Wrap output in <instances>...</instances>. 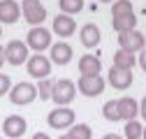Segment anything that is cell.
Instances as JSON below:
<instances>
[{"label": "cell", "mask_w": 146, "mask_h": 139, "mask_svg": "<svg viewBox=\"0 0 146 139\" xmlns=\"http://www.w3.org/2000/svg\"><path fill=\"white\" fill-rule=\"evenodd\" d=\"M74 95H77L74 81H70V79H58V81H53L51 100L56 102V107H67V104L74 100Z\"/></svg>", "instance_id": "6da1fadb"}, {"label": "cell", "mask_w": 146, "mask_h": 139, "mask_svg": "<svg viewBox=\"0 0 146 139\" xmlns=\"http://www.w3.org/2000/svg\"><path fill=\"white\" fill-rule=\"evenodd\" d=\"M51 44H53V42H51V32H49L44 26H35V28H30L28 35H26V46L33 49L35 54H42V51L49 49Z\"/></svg>", "instance_id": "7a4b0ae2"}, {"label": "cell", "mask_w": 146, "mask_h": 139, "mask_svg": "<svg viewBox=\"0 0 146 139\" xmlns=\"http://www.w3.org/2000/svg\"><path fill=\"white\" fill-rule=\"evenodd\" d=\"M21 14L23 19L35 28V26H42L44 19H46V7L40 3V0H21Z\"/></svg>", "instance_id": "3957f363"}, {"label": "cell", "mask_w": 146, "mask_h": 139, "mask_svg": "<svg viewBox=\"0 0 146 139\" xmlns=\"http://www.w3.org/2000/svg\"><path fill=\"white\" fill-rule=\"evenodd\" d=\"M35 97H37V88H35V83H30V81H19L16 86L9 88V100H12V104H19V107L30 104Z\"/></svg>", "instance_id": "277c9868"}, {"label": "cell", "mask_w": 146, "mask_h": 139, "mask_svg": "<svg viewBox=\"0 0 146 139\" xmlns=\"http://www.w3.org/2000/svg\"><path fill=\"white\" fill-rule=\"evenodd\" d=\"M77 91L86 97H98L104 91V79L100 74H81L77 81Z\"/></svg>", "instance_id": "5b68a950"}, {"label": "cell", "mask_w": 146, "mask_h": 139, "mask_svg": "<svg viewBox=\"0 0 146 139\" xmlns=\"http://www.w3.org/2000/svg\"><path fill=\"white\" fill-rule=\"evenodd\" d=\"M46 123L53 130H67V128L74 125V111H72L70 107H56L53 111H49Z\"/></svg>", "instance_id": "8992f818"}, {"label": "cell", "mask_w": 146, "mask_h": 139, "mask_svg": "<svg viewBox=\"0 0 146 139\" xmlns=\"http://www.w3.org/2000/svg\"><path fill=\"white\" fill-rule=\"evenodd\" d=\"M26 67H28V74L33 77V79H49V74H51V60L46 58V56H42V54H35V56H28V60H26Z\"/></svg>", "instance_id": "52a82bcc"}, {"label": "cell", "mask_w": 146, "mask_h": 139, "mask_svg": "<svg viewBox=\"0 0 146 139\" xmlns=\"http://www.w3.org/2000/svg\"><path fill=\"white\" fill-rule=\"evenodd\" d=\"M28 46H26V42H21V40H12V42H7V46H5V60L9 63V65H23L26 60H28Z\"/></svg>", "instance_id": "ba28073f"}, {"label": "cell", "mask_w": 146, "mask_h": 139, "mask_svg": "<svg viewBox=\"0 0 146 139\" xmlns=\"http://www.w3.org/2000/svg\"><path fill=\"white\" fill-rule=\"evenodd\" d=\"M118 46L127 54H137L146 46V37L139 32V30H130V32H123L118 35Z\"/></svg>", "instance_id": "9c48e42d"}, {"label": "cell", "mask_w": 146, "mask_h": 139, "mask_svg": "<svg viewBox=\"0 0 146 139\" xmlns=\"http://www.w3.org/2000/svg\"><path fill=\"white\" fill-rule=\"evenodd\" d=\"M26 130H28V123H26V118L19 116V114H12V116H7V118L3 120V132H5V137H9V139L23 137Z\"/></svg>", "instance_id": "30bf717a"}, {"label": "cell", "mask_w": 146, "mask_h": 139, "mask_svg": "<svg viewBox=\"0 0 146 139\" xmlns=\"http://www.w3.org/2000/svg\"><path fill=\"white\" fill-rule=\"evenodd\" d=\"M109 83H111L116 91L130 88V83H132V70H118V67L111 65V70H109Z\"/></svg>", "instance_id": "8fae6325"}, {"label": "cell", "mask_w": 146, "mask_h": 139, "mask_svg": "<svg viewBox=\"0 0 146 139\" xmlns=\"http://www.w3.org/2000/svg\"><path fill=\"white\" fill-rule=\"evenodd\" d=\"M118 102V116H121V120H135L137 118V114H139V102L135 100V97H130V95H125V97H121V100H116Z\"/></svg>", "instance_id": "7c38bea8"}, {"label": "cell", "mask_w": 146, "mask_h": 139, "mask_svg": "<svg viewBox=\"0 0 146 139\" xmlns=\"http://www.w3.org/2000/svg\"><path fill=\"white\" fill-rule=\"evenodd\" d=\"M21 16V7L16 0H0V23H16Z\"/></svg>", "instance_id": "4fadbf2b"}, {"label": "cell", "mask_w": 146, "mask_h": 139, "mask_svg": "<svg viewBox=\"0 0 146 139\" xmlns=\"http://www.w3.org/2000/svg\"><path fill=\"white\" fill-rule=\"evenodd\" d=\"M49 51H51V63H56V65H67L70 60H72V46L67 44V42H56V44H51L49 46Z\"/></svg>", "instance_id": "5bb4252c"}, {"label": "cell", "mask_w": 146, "mask_h": 139, "mask_svg": "<svg viewBox=\"0 0 146 139\" xmlns=\"http://www.w3.org/2000/svg\"><path fill=\"white\" fill-rule=\"evenodd\" d=\"M53 32L58 35V37H70V35H74V30H77V23H74V19L72 16H67V14H58L56 19H53Z\"/></svg>", "instance_id": "9a60e30c"}, {"label": "cell", "mask_w": 146, "mask_h": 139, "mask_svg": "<svg viewBox=\"0 0 146 139\" xmlns=\"http://www.w3.org/2000/svg\"><path fill=\"white\" fill-rule=\"evenodd\" d=\"M79 37H81V44H84L86 49H93V46L100 44L102 32H100V28H98L95 23H86V26L79 30Z\"/></svg>", "instance_id": "2e32d148"}, {"label": "cell", "mask_w": 146, "mask_h": 139, "mask_svg": "<svg viewBox=\"0 0 146 139\" xmlns=\"http://www.w3.org/2000/svg\"><path fill=\"white\" fill-rule=\"evenodd\" d=\"M100 70H102V63L98 56L93 54H86L79 58V72L81 74H100Z\"/></svg>", "instance_id": "e0dca14e"}, {"label": "cell", "mask_w": 146, "mask_h": 139, "mask_svg": "<svg viewBox=\"0 0 146 139\" xmlns=\"http://www.w3.org/2000/svg\"><path fill=\"white\" fill-rule=\"evenodd\" d=\"M111 28L123 35V32H130V30H137V19L135 14H127V16H118V19H111Z\"/></svg>", "instance_id": "ac0fdd59"}, {"label": "cell", "mask_w": 146, "mask_h": 139, "mask_svg": "<svg viewBox=\"0 0 146 139\" xmlns=\"http://www.w3.org/2000/svg\"><path fill=\"white\" fill-rule=\"evenodd\" d=\"M135 63H137L135 54H127V51H123V49H118L114 54V67H118V70H132Z\"/></svg>", "instance_id": "d6986e66"}, {"label": "cell", "mask_w": 146, "mask_h": 139, "mask_svg": "<svg viewBox=\"0 0 146 139\" xmlns=\"http://www.w3.org/2000/svg\"><path fill=\"white\" fill-rule=\"evenodd\" d=\"M67 137L70 139H90L93 137V130L86 123H74L72 128H67Z\"/></svg>", "instance_id": "ffe728a7"}, {"label": "cell", "mask_w": 146, "mask_h": 139, "mask_svg": "<svg viewBox=\"0 0 146 139\" xmlns=\"http://www.w3.org/2000/svg\"><path fill=\"white\" fill-rule=\"evenodd\" d=\"M58 7H60V14H77L84 9V0H58Z\"/></svg>", "instance_id": "44dd1931"}, {"label": "cell", "mask_w": 146, "mask_h": 139, "mask_svg": "<svg viewBox=\"0 0 146 139\" xmlns=\"http://www.w3.org/2000/svg\"><path fill=\"white\" fill-rule=\"evenodd\" d=\"M132 14V3L130 0H114L111 3V16L118 19V16H127Z\"/></svg>", "instance_id": "7402d4cb"}, {"label": "cell", "mask_w": 146, "mask_h": 139, "mask_svg": "<svg viewBox=\"0 0 146 139\" xmlns=\"http://www.w3.org/2000/svg\"><path fill=\"white\" fill-rule=\"evenodd\" d=\"M102 116H104L107 120H111V123L121 120V116H118V102H116V100L104 102V107H102Z\"/></svg>", "instance_id": "603a6c76"}, {"label": "cell", "mask_w": 146, "mask_h": 139, "mask_svg": "<svg viewBox=\"0 0 146 139\" xmlns=\"http://www.w3.org/2000/svg\"><path fill=\"white\" fill-rule=\"evenodd\" d=\"M141 123L135 118V120H127L125 123V137L123 139H141Z\"/></svg>", "instance_id": "cb8c5ba5"}, {"label": "cell", "mask_w": 146, "mask_h": 139, "mask_svg": "<svg viewBox=\"0 0 146 139\" xmlns=\"http://www.w3.org/2000/svg\"><path fill=\"white\" fill-rule=\"evenodd\" d=\"M35 88H37V97H40V100H51V88H53V81H51V79H42L37 86H35Z\"/></svg>", "instance_id": "d4e9b609"}, {"label": "cell", "mask_w": 146, "mask_h": 139, "mask_svg": "<svg viewBox=\"0 0 146 139\" xmlns=\"http://www.w3.org/2000/svg\"><path fill=\"white\" fill-rule=\"evenodd\" d=\"M9 88H12V79L7 74H0V97L5 93H9Z\"/></svg>", "instance_id": "484cf974"}, {"label": "cell", "mask_w": 146, "mask_h": 139, "mask_svg": "<svg viewBox=\"0 0 146 139\" xmlns=\"http://www.w3.org/2000/svg\"><path fill=\"white\" fill-rule=\"evenodd\" d=\"M139 67H141L144 72H146V46L139 51Z\"/></svg>", "instance_id": "4316f807"}, {"label": "cell", "mask_w": 146, "mask_h": 139, "mask_svg": "<svg viewBox=\"0 0 146 139\" xmlns=\"http://www.w3.org/2000/svg\"><path fill=\"white\" fill-rule=\"evenodd\" d=\"M139 114H141V118L146 120V95H144V100L139 102Z\"/></svg>", "instance_id": "83f0119b"}, {"label": "cell", "mask_w": 146, "mask_h": 139, "mask_svg": "<svg viewBox=\"0 0 146 139\" xmlns=\"http://www.w3.org/2000/svg\"><path fill=\"white\" fill-rule=\"evenodd\" d=\"M30 139H51V137H49L46 132H37V134H33Z\"/></svg>", "instance_id": "f1b7e54d"}, {"label": "cell", "mask_w": 146, "mask_h": 139, "mask_svg": "<svg viewBox=\"0 0 146 139\" xmlns=\"http://www.w3.org/2000/svg\"><path fill=\"white\" fill-rule=\"evenodd\" d=\"M5 65V46H0V67Z\"/></svg>", "instance_id": "f546056e"}, {"label": "cell", "mask_w": 146, "mask_h": 139, "mask_svg": "<svg viewBox=\"0 0 146 139\" xmlns=\"http://www.w3.org/2000/svg\"><path fill=\"white\" fill-rule=\"evenodd\" d=\"M102 139H123V137H121V134H116V132H111V134H104Z\"/></svg>", "instance_id": "4dcf8cb0"}, {"label": "cell", "mask_w": 146, "mask_h": 139, "mask_svg": "<svg viewBox=\"0 0 146 139\" xmlns=\"http://www.w3.org/2000/svg\"><path fill=\"white\" fill-rule=\"evenodd\" d=\"M141 139H146V128H144V130H141Z\"/></svg>", "instance_id": "1f68e13d"}, {"label": "cell", "mask_w": 146, "mask_h": 139, "mask_svg": "<svg viewBox=\"0 0 146 139\" xmlns=\"http://www.w3.org/2000/svg\"><path fill=\"white\" fill-rule=\"evenodd\" d=\"M58 139H70V137H67V134H60V137H58Z\"/></svg>", "instance_id": "d6a6232c"}, {"label": "cell", "mask_w": 146, "mask_h": 139, "mask_svg": "<svg viewBox=\"0 0 146 139\" xmlns=\"http://www.w3.org/2000/svg\"><path fill=\"white\" fill-rule=\"evenodd\" d=\"M100 3H114V0H100Z\"/></svg>", "instance_id": "836d02e7"}, {"label": "cell", "mask_w": 146, "mask_h": 139, "mask_svg": "<svg viewBox=\"0 0 146 139\" xmlns=\"http://www.w3.org/2000/svg\"><path fill=\"white\" fill-rule=\"evenodd\" d=\"M0 37H3V26H0Z\"/></svg>", "instance_id": "e575fe53"}, {"label": "cell", "mask_w": 146, "mask_h": 139, "mask_svg": "<svg viewBox=\"0 0 146 139\" xmlns=\"http://www.w3.org/2000/svg\"><path fill=\"white\" fill-rule=\"evenodd\" d=\"M0 139H5V137H0Z\"/></svg>", "instance_id": "d590c367"}]
</instances>
